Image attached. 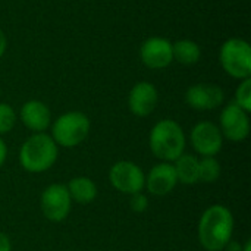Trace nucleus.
<instances>
[{"label": "nucleus", "mask_w": 251, "mask_h": 251, "mask_svg": "<svg viewBox=\"0 0 251 251\" xmlns=\"http://www.w3.org/2000/svg\"><path fill=\"white\" fill-rule=\"evenodd\" d=\"M178 182L184 185H194L200 182L199 178V157L190 153L181 154L174 163Z\"/></svg>", "instance_id": "obj_16"}, {"label": "nucleus", "mask_w": 251, "mask_h": 251, "mask_svg": "<svg viewBox=\"0 0 251 251\" xmlns=\"http://www.w3.org/2000/svg\"><path fill=\"white\" fill-rule=\"evenodd\" d=\"M159 93L157 88L147 81L137 82L128 94V109L138 118L151 115L157 106Z\"/></svg>", "instance_id": "obj_12"}, {"label": "nucleus", "mask_w": 251, "mask_h": 251, "mask_svg": "<svg viewBox=\"0 0 251 251\" xmlns=\"http://www.w3.org/2000/svg\"><path fill=\"white\" fill-rule=\"evenodd\" d=\"M219 60L224 71L237 79L251 78V47L243 38L226 40L219 51Z\"/></svg>", "instance_id": "obj_5"}, {"label": "nucleus", "mask_w": 251, "mask_h": 251, "mask_svg": "<svg viewBox=\"0 0 251 251\" xmlns=\"http://www.w3.org/2000/svg\"><path fill=\"white\" fill-rule=\"evenodd\" d=\"M129 197H131V199H129V207H131L132 212H135V213H143V212L147 210V207H149V199H147L146 194L137 193V194H132V196H129Z\"/></svg>", "instance_id": "obj_21"}, {"label": "nucleus", "mask_w": 251, "mask_h": 251, "mask_svg": "<svg viewBox=\"0 0 251 251\" xmlns=\"http://www.w3.org/2000/svg\"><path fill=\"white\" fill-rule=\"evenodd\" d=\"M224 140L219 126L210 121L196 124L190 132V143L200 157L219 154L224 147Z\"/></svg>", "instance_id": "obj_8"}, {"label": "nucleus", "mask_w": 251, "mask_h": 251, "mask_svg": "<svg viewBox=\"0 0 251 251\" xmlns=\"http://www.w3.org/2000/svg\"><path fill=\"white\" fill-rule=\"evenodd\" d=\"M225 100L224 90L216 84L200 82L191 85L185 93L187 104L194 110H213L218 109Z\"/></svg>", "instance_id": "obj_10"}, {"label": "nucleus", "mask_w": 251, "mask_h": 251, "mask_svg": "<svg viewBox=\"0 0 251 251\" xmlns=\"http://www.w3.org/2000/svg\"><path fill=\"white\" fill-rule=\"evenodd\" d=\"M16 124V112L7 103H0V137L9 134Z\"/></svg>", "instance_id": "obj_20"}, {"label": "nucleus", "mask_w": 251, "mask_h": 251, "mask_svg": "<svg viewBox=\"0 0 251 251\" xmlns=\"http://www.w3.org/2000/svg\"><path fill=\"white\" fill-rule=\"evenodd\" d=\"M40 209L50 222H63L72 209V200L63 184H50L40 197Z\"/></svg>", "instance_id": "obj_7"}, {"label": "nucleus", "mask_w": 251, "mask_h": 251, "mask_svg": "<svg viewBox=\"0 0 251 251\" xmlns=\"http://www.w3.org/2000/svg\"><path fill=\"white\" fill-rule=\"evenodd\" d=\"M140 57L150 69H165L174 62L172 43L163 37H150L141 44Z\"/></svg>", "instance_id": "obj_11"}, {"label": "nucleus", "mask_w": 251, "mask_h": 251, "mask_svg": "<svg viewBox=\"0 0 251 251\" xmlns=\"http://www.w3.org/2000/svg\"><path fill=\"white\" fill-rule=\"evenodd\" d=\"M222 251H224V250H222Z\"/></svg>", "instance_id": "obj_27"}, {"label": "nucleus", "mask_w": 251, "mask_h": 251, "mask_svg": "<svg viewBox=\"0 0 251 251\" xmlns=\"http://www.w3.org/2000/svg\"><path fill=\"white\" fill-rule=\"evenodd\" d=\"M218 126H219L224 138H226L232 143L244 141L250 134L249 113L232 101L224 107Z\"/></svg>", "instance_id": "obj_9"}, {"label": "nucleus", "mask_w": 251, "mask_h": 251, "mask_svg": "<svg viewBox=\"0 0 251 251\" xmlns=\"http://www.w3.org/2000/svg\"><path fill=\"white\" fill-rule=\"evenodd\" d=\"M187 138L181 125L174 119L159 121L150 131L149 146L154 157L160 162L174 163L185 153Z\"/></svg>", "instance_id": "obj_2"}, {"label": "nucleus", "mask_w": 251, "mask_h": 251, "mask_svg": "<svg viewBox=\"0 0 251 251\" xmlns=\"http://www.w3.org/2000/svg\"><path fill=\"white\" fill-rule=\"evenodd\" d=\"M241 251H251V241L250 240H247L246 243H244V246H243V250Z\"/></svg>", "instance_id": "obj_26"}, {"label": "nucleus", "mask_w": 251, "mask_h": 251, "mask_svg": "<svg viewBox=\"0 0 251 251\" xmlns=\"http://www.w3.org/2000/svg\"><path fill=\"white\" fill-rule=\"evenodd\" d=\"M0 251H12V243L3 232H0Z\"/></svg>", "instance_id": "obj_22"}, {"label": "nucleus", "mask_w": 251, "mask_h": 251, "mask_svg": "<svg viewBox=\"0 0 251 251\" xmlns=\"http://www.w3.org/2000/svg\"><path fill=\"white\" fill-rule=\"evenodd\" d=\"M59 147L46 132L28 137L19 149V163L29 174H43L57 160Z\"/></svg>", "instance_id": "obj_3"}, {"label": "nucleus", "mask_w": 251, "mask_h": 251, "mask_svg": "<svg viewBox=\"0 0 251 251\" xmlns=\"http://www.w3.org/2000/svg\"><path fill=\"white\" fill-rule=\"evenodd\" d=\"M71 200L78 204H90L97 197V185L88 176H75L66 185Z\"/></svg>", "instance_id": "obj_15"}, {"label": "nucleus", "mask_w": 251, "mask_h": 251, "mask_svg": "<svg viewBox=\"0 0 251 251\" xmlns=\"http://www.w3.org/2000/svg\"><path fill=\"white\" fill-rule=\"evenodd\" d=\"M172 54L174 60L182 65H194L201 57L200 46L193 40H179L172 43Z\"/></svg>", "instance_id": "obj_17"}, {"label": "nucleus", "mask_w": 251, "mask_h": 251, "mask_svg": "<svg viewBox=\"0 0 251 251\" xmlns=\"http://www.w3.org/2000/svg\"><path fill=\"white\" fill-rule=\"evenodd\" d=\"M91 122L88 116L78 110H71L60 115L51 124V138L57 147L74 149L84 143L90 134Z\"/></svg>", "instance_id": "obj_4"}, {"label": "nucleus", "mask_w": 251, "mask_h": 251, "mask_svg": "<svg viewBox=\"0 0 251 251\" xmlns=\"http://www.w3.org/2000/svg\"><path fill=\"white\" fill-rule=\"evenodd\" d=\"M234 103L240 106L247 113L251 112V78L243 79L235 90V100Z\"/></svg>", "instance_id": "obj_19"}, {"label": "nucleus", "mask_w": 251, "mask_h": 251, "mask_svg": "<svg viewBox=\"0 0 251 251\" xmlns=\"http://www.w3.org/2000/svg\"><path fill=\"white\" fill-rule=\"evenodd\" d=\"M6 157H7V146L4 140L0 137V166L6 162Z\"/></svg>", "instance_id": "obj_23"}, {"label": "nucleus", "mask_w": 251, "mask_h": 251, "mask_svg": "<svg viewBox=\"0 0 251 251\" xmlns=\"http://www.w3.org/2000/svg\"><path fill=\"white\" fill-rule=\"evenodd\" d=\"M176 184H178V179H176L174 165L168 162H160L149 171L146 176L144 188H147V191L151 196L165 197L174 191Z\"/></svg>", "instance_id": "obj_13"}, {"label": "nucleus", "mask_w": 251, "mask_h": 251, "mask_svg": "<svg viewBox=\"0 0 251 251\" xmlns=\"http://www.w3.org/2000/svg\"><path fill=\"white\" fill-rule=\"evenodd\" d=\"M232 212L222 204L207 207L200 216L197 237L200 246L206 251H222L234 235Z\"/></svg>", "instance_id": "obj_1"}, {"label": "nucleus", "mask_w": 251, "mask_h": 251, "mask_svg": "<svg viewBox=\"0 0 251 251\" xmlns=\"http://www.w3.org/2000/svg\"><path fill=\"white\" fill-rule=\"evenodd\" d=\"M109 181L116 191L132 196L137 193H143L146 187V174L137 163L121 160L110 168Z\"/></svg>", "instance_id": "obj_6"}, {"label": "nucleus", "mask_w": 251, "mask_h": 251, "mask_svg": "<svg viewBox=\"0 0 251 251\" xmlns=\"http://www.w3.org/2000/svg\"><path fill=\"white\" fill-rule=\"evenodd\" d=\"M243 250V244L241 243H238V241H235V240H231L228 244H226V247L224 249V251H241Z\"/></svg>", "instance_id": "obj_24"}, {"label": "nucleus", "mask_w": 251, "mask_h": 251, "mask_svg": "<svg viewBox=\"0 0 251 251\" xmlns=\"http://www.w3.org/2000/svg\"><path fill=\"white\" fill-rule=\"evenodd\" d=\"M222 168L216 156H203L199 159V178L200 182L213 184L221 178Z\"/></svg>", "instance_id": "obj_18"}, {"label": "nucleus", "mask_w": 251, "mask_h": 251, "mask_svg": "<svg viewBox=\"0 0 251 251\" xmlns=\"http://www.w3.org/2000/svg\"><path fill=\"white\" fill-rule=\"evenodd\" d=\"M21 122L25 128L37 132H46V129L51 125V113L46 103L40 100H28L22 104L19 112Z\"/></svg>", "instance_id": "obj_14"}, {"label": "nucleus", "mask_w": 251, "mask_h": 251, "mask_svg": "<svg viewBox=\"0 0 251 251\" xmlns=\"http://www.w3.org/2000/svg\"><path fill=\"white\" fill-rule=\"evenodd\" d=\"M6 46H7V40H6V35H4L3 29L0 28V57L4 54V51H6Z\"/></svg>", "instance_id": "obj_25"}]
</instances>
